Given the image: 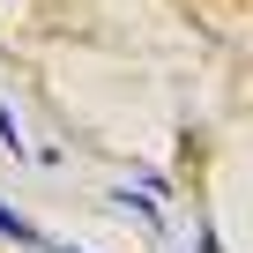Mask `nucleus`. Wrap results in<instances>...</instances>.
Returning a JSON list of instances; mask_svg holds the SVG:
<instances>
[{"mask_svg":"<svg viewBox=\"0 0 253 253\" xmlns=\"http://www.w3.org/2000/svg\"><path fill=\"white\" fill-rule=\"evenodd\" d=\"M119 209L134 216V223H149V231H164V201H149L142 186H126V194H119Z\"/></svg>","mask_w":253,"mask_h":253,"instance_id":"f257e3e1","label":"nucleus"},{"mask_svg":"<svg viewBox=\"0 0 253 253\" xmlns=\"http://www.w3.org/2000/svg\"><path fill=\"white\" fill-rule=\"evenodd\" d=\"M0 238H15V246H38V223H23L8 201H0Z\"/></svg>","mask_w":253,"mask_h":253,"instance_id":"f03ea898","label":"nucleus"},{"mask_svg":"<svg viewBox=\"0 0 253 253\" xmlns=\"http://www.w3.org/2000/svg\"><path fill=\"white\" fill-rule=\"evenodd\" d=\"M0 142H8V149H23V134H15V119H8V104H0Z\"/></svg>","mask_w":253,"mask_h":253,"instance_id":"7ed1b4c3","label":"nucleus"},{"mask_svg":"<svg viewBox=\"0 0 253 253\" xmlns=\"http://www.w3.org/2000/svg\"><path fill=\"white\" fill-rule=\"evenodd\" d=\"M52 253H75V246H52Z\"/></svg>","mask_w":253,"mask_h":253,"instance_id":"20e7f679","label":"nucleus"}]
</instances>
